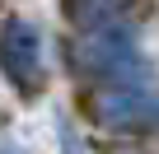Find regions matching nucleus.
<instances>
[{
  "instance_id": "39448f33",
  "label": "nucleus",
  "mask_w": 159,
  "mask_h": 154,
  "mask_svg": "<svg viewBox=\"0 0 159 154\" xmlns=\"http://www.w3.org/2000/svg\"><path fill=\"white\" fill-rule=\"evenodd\" d=\"M61 149H66V154H80V140H75V131H70L66 121H61Z\"/></svg>"
},
{
  "instance_id": "7ed1b4c3",
  "label": "nucleus",
  "mask_w": 159,
  "mask_h": 154,
  "mask_svg": "<svg viewBox=\"0 0 159 154\" xmlns=\"http://www.w3.org/2000/svg\"><path fill=\"white\" fill-rule=\"evenodd\" d=\"M98 121L112 131H154L159 126V94L150 89H112L98 98Z\"/></svg>"
},
{
  "instance_id": "f03ea898",
  "label": "nucleus",
  "mask_w": 159,
  "mask_h": 154,
  "mask_svg": "<svg viewBox=\"0 0 159 154\" xmlns=\"http://www.w3.org/2000/svg\"><path fill=\"white\" fill-rule=\"evenodd\" d=\"M80 56H84V65L94 75H103V80H112V84H131V80H140V70H145L140 47H136V37H131L126 24L98 28L84 47H80Z\"/></svg>"
},
{
  "instance_id": "f257e3e1",
  "label": "nucleus",
  "mask_w": 159,
  "mask_h": 154,
  "mask_svg": "<svg viewBox=\"0 0 159 154\" xmlns=\"http://www.w3.org/2000/svg\"><path fill=\"white\" fill-rule=\"evenodd\" d=\"M0 70H5V80L24 98H33L42 89V80H47V70H42V37H38V28L28 19H10L5 24V33H0Z\"/></svg>"
},
{
  "instance_id": "20e7f679",
  "label": "nucleus",
  "mask_w": 159,
  "mask_h": 154,
  "mask_svg": "<svg viewBox=\"0 0 159 154\" xmlns=\"http://www.w3.org/2000/svg\"><path fill=\"white\" fill-rule=\"evenodd\" d=\"M61 5H66V14H70L80 28L98 33V28H117V24H122L126 0H61Z\"/></svg>"
}]
</instances>
